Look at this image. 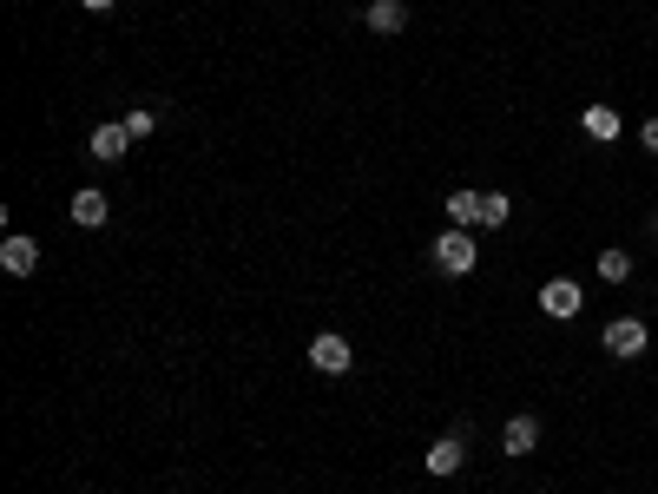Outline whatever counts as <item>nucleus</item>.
<instances>
[{
	"mask_svg": "<svg viewBox=\"0 0 658 494\" xmlns=\"http://www.w3.org/2000/svg\"><path fill=\"white\" fill-rule=\"evenodd\" d=\"M435 264H441V271H448V277H468L474 264H481V244H474L468 231H448V238L435 244Z\"/></svg>",
	"mask_w": 658,
	"mask_h": 494,
	"instance_id": "nucleus-1",
	"label": "nucleus"
},
{
	"mask_svg": "<svg viewBox=\"0 0 658 494\" xmlns=\"http://www.w3.org/2000/svg\"><path fill=\"white\" fill-rule=\"evenodd\" d=\"M606 356H619V363H626V356H645V323L639 317H612L606 323Z\"/></svg>",
	"mask_w": 658,
	"mask_h": 494,
	"instance_id": "nucleus-2",
	"label": "nucleus"
},
{
	"mask_svg": "<svg viewBox=\"0 0 658 494\" xmlns=\"http://www.w3.org/2000/svg\"><path fill=\"white\" fill-rule=\"evenodd\" d=\"M310 363L323 369V376H343V369L356 363V350H349V343H343V336H336V330H323V336H316V343H310Z\"/></svg>",
	"mask_w": 658,
	"mask_h": 494,
	"instance_id": "nucleus-3",
	"label": "nucleus"
},
{
	"mask_svg": "<svg viewBox=\"0 0 658 494\" xmlns=\"http://www.w3.org/2000/svg\"><path fill=\"white\" fill-rule=\"evenodd\" d=\"M540 310H547V317H580V284H573V277H553V284L540 290Z\"/></svg>",
	"mask_w": 658,
	"mask_h": 494,
	"instance_id": "nucleus-4",
	"label": "nucleus"
},
{
	"mask_svg": "<svg viewBox=\"0 0 658 494\" xmlns=\"http://www.w3.org/2000/svg\"><path fill=\"white\" fill-rule=\"evenodd\" d=\"M0 264H7L14 277H33V271H40V244H33V238H20V231H14V238L0 244Z\"/></svg>",
	"mask_w": 658,
	"mask_h": 494,
	"instance_id": "nucleus-5",
	"label": "nucleus"
},
{
	"mask_svg": "<svg viewBox=\"0 0 658 494\" xmlns=\"http://www.w3.org/2000/svg\"><path fill=\"white\" fill-rule=\"evenodd\" d=\"M86 152H93L99 165H119V159H126V152H132V132H126V126H99Z\"/></svg>",
	"mask_w": 658,
	"mask_h": 494,
	"instance_id": "nucleus-6",
	"label": "nucleus"
},
{
	"mask_svg": "<svg viewBox=\"0 0 658 494\" xmlns=\"http://www.w3.org/2000/svg\"><path fill=\"white\" fill-rule=\"evenodd\" d=\"M461 462H468V448H461V435H441V442L428 448V475H461Z\"/></svg>",
	"mask_w": 658,
	"mask_h": 494,
	"instance_id": "nucleus-7",
	"label": "nucleus"
},
{
	"mask_svg": "<svg viewBox=\"0 0 658 494\" xmlns=\"http://www.w3.org/2000/svg\"><path fill=\"white\" fill-rule=\"evenodd\" d=\"M106 192H93V185H86V192H73V224L79 231H99V224H106Z\"/></svg>",
	"mask_w": 658,
	"mask_h": 494,
	"instance_id": "nucleus-8",
	"label": "nucleus"
},
{
	"mask_svg": "<svg viewBox=\"0 0 658 494\" xmlns=\"http://www.w3.org/2000/svg\"><path fill=\"white\" fill-rule=\"evenodd\" d=\"M533 442H540V422H533V415H514V422H507V435H501V448H507V455H527Z\"/></svg>",
	"mask_w": 658,
	"mask_h": 494,
	"instance_id": "nucleus-9",
	"label": "nucleus"
},
{
	"mask_svg": "<svg viewBox=\"0 0 658 494\" xmlns=\"http://www.w3.org/2000/svg\"><path fill=\"white\" fill-rule=\"evenodd\" d=\"M402 27H408L402 0H376V7H369V33H402Z\"/></svg>",
	"mask_w": 658,
	"mask_h": 494,
	"instance_id": "nucleus-10",
	"label": "nucleus"
},
{
	"mask_svg": "<svg viewBox=\"0 0 658 494\" xmlns=\"http://www.w3.org/2000/svg\"><path fill=\"white\" fill-rule=\"evenodd\" d=\"M448 218H455V231L481 224V192H455V198H448Z\"/></svg>",
	"mask_w": 658,
	"mask_h": 494,
	"instance_id": "nucleus-11",
	"label": "nucleus"
},
{
	"mask_svg": "<svg viewBox=\"0 0 658 494\" xmlns=\"http://www.w3.org/2000/svg\"><path fill=\"white\" fill-rule=\"evenodd\" d=\"M586 132H593V139H619V112H612V106H586Z\"/></svg>",
	"mask_w": 658,
	"mask_h": 494,
	"instance_id": "nucleus-12",
	"label": "nucleus"
},
{
	"mask_svg": "<svg viewBox=\"0 0 658 494\" xmlns=\"http://www.w3.org/2000/svg\"><path fill=\"white\" fill-rule=\"evenodd\" d=\"M507 218H514V198H501V192H481V224H494V231H501Z\"/></svg>",
	"mask_w": 658,
	"mask_h": 494,
	"instance_id": "nucleus-13",
	"label": "nucleus"
},
{
	"mask_svg": "<svg viewBox=\"0 0 658 494\" xmlns=\"http://www.w3.org/2000/svg\"><path fill=\"white\" fill-rule=\"evenodd\" d=\"M599 277H606V284H626V277H632V257L626 251H606V257H599Z\"/></svg>",
	"mask_w": 658,
	"mask_h": 494,
	"instance_id": "nucleus-14",
	"label": "nucleus"
},
{
	"mask_svg": "<svg viewBox=\"0 0 658 494\" xmlns=\"http://www.w3.org/2000/svg\"><path fill=\"white\" fill-rule=\"evenodd\" d=\"M119 126H126L132 139H152V132H158V119H152V112L139 106V112H126V119H119Z\"/></svg>",
	"mask_w": 658,
	"mask_h": 494,
	"instance_id": "nucleus-15",
	"label": "nucleus"
},
{
	"mask_svg": "<svg viewBox=\"0 0 658 494\" xmlns=\"http://www.w3.org/2000/svg\"><path fill=\"white\" fill-rule=\"evenodd\" d=\"M645 152H658V119H652V126H645Z\"/></svg>",
	"mask_w": 658,
	"mask_h": 494,
	"instance_id": "nucleus-16",
	"label": "nucleus"
},
{
	"mask_svg": "<svg viewBox=\"0 0 658 494\" xmlns=\"http://www.w3.org/2000/svg\"><path fill=\"white\" fill-rule=\"evenodd\" d=\"M79 7H93V14H106V7H112V0H79Z\"/></svg>",
	"mask_w": 658,
	"mask_h": 494,
	"instance_id": "nucleus-17",
	"label": "nucleus"
}]
</instances>
